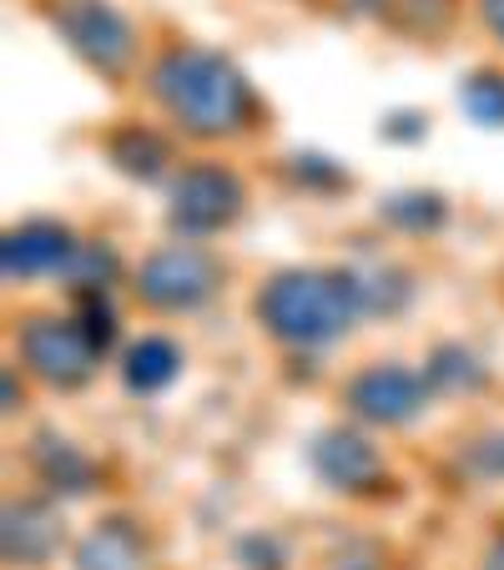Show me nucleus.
<instances>
[{
	"label": "nucleus",
	"instance_id": "3",
	"mask_svg": "<svg viewBox=\"0 0 504 570\" xmlns=\"http://www.w3.org/2000/svg\"><path fill=\"white\" fill-rule=\"evenodd\" d=\"M56 26H61L66 41L87 56L97 71L121 76L131 66V51H137V46H131V26L111 11L107 0H61Z\"/></svg>",
	"mask_w": 504,
	"mask_h": 570
},
{
	"label": "nucleus",
	"instance_id": "13",
	"mask_svg": "<svg viewBox=\"0 0 504 570\" xmlns=\"http://www.w3.org/2000/svg\"><path fill=\"white\" fill-rule=\"evenodd\" d=\"M464 111H470L474 121H484V127H504V76H470V87L459 91Z\"/></svg>",
	"mask_w": 504,
	"mask_h": 570
},
{
	"label": "nucleus",
	"instance_id": "8",
	"mask_svg": "<svg viewBox=\"0 0 504 570\" xmlns=\"http://www.w3.org/2000/svg\"><path fill=\"white\" fill-rule=\"evenodd\" d=\"M76 243L66 237V227H51V223H31L21 233H11L6 243V273H21V278H36V273H61L71 263Z\"/></svg>",
	"mask_w": 504,
	"mask_h": 570
},
{
	"label": "nucleus",
	"instance_id": "15",
	"mask_svg": "<svg viewBox=\"0 0 504 570\" xmlns=\"http://www.w3.org/2000/svg\"><path fill=\"white\" fill-rule=\"evenodd\" d=\"M66 273H71V278H76V288L101 293V288H107V278H111V273H117V258H111L107 248H97V243H91V248H76V253H71V263H66Z\"/></svg>",
	"mask_w": 504,
	"mask_h": 570
},
{
	"label": "nucleus",
	"instance_id": "16",
	"mask_svg": "<svg viewBox=\"0 0 504 570\" xmlns=\"http://www.w3.org/2000/svg\"><path fill=\"white\" fill-rule=\"evenodd\" d=\"M484 21L494 36H504V0H484Z\"/></svg>",
	"mask_w": 504,
	"mask_h": 570
},
{
	"label": "nucleus",
	"instance_id": "6",
	"mask_svg": "<svg viewBox=\"0 0 504 570\" xmlns=\"http://www.w3.org/2000/svg\"><path fill=\"white\" fill-rule=\"evenodd\" d=\"M237 203H243V187L223 167H192L172 187V227H182L187 237L217 233L237 217Z\"/></svg>",
	"mask_w": 504,
	"mask_h": 570
},
{
	"label": "nucleus",
	"instance_id": "9",
	"mask_svg": "<svg viewBox=\"0 0 504 570\" xmlns=\"http://www.w3.org/2000/svg\"><path fill=\"white\" fill-rule=\"evenodd\" d=\"M313 464H318V474L328 484H338V490H358V484L378 480V454L368 450L358 434H323L318 450H313Z\"/></svg>",
	"mask_w": 504,
	"mask_h": 570
},
{
	"label": "nucleus",
	"instance_id": "1",
	"mask_svg": "<svg viewBox=\"0 0 504 570\" xmlns=\"http://www.w3.org/2000/svg\"><path fill=\"white\" fill-rule=\"evenodd\" d=\"M161 107L172 111L187 131L197 137H217V131H233L247 117V81L213 51H172L151 76Z\"/></svg>",
	"mask_w": 504,
	"mask_h": 570
},
{
	"label": "nucleus",
	"instance_id": "12",
	"mask_svg": "<svg viewBox=\"0 0 504 570\" xmlns=\"http://www.w3.org/2000/svg\"><path fill=\"white\" fill-rule=\"evenodd\" d=\"M177 364H182V354H177L167 338H141V344L127 354V384L141 389V394H151V389L172 384Z\"/></svg>",
	"mask_w": 504,
	"mask_h": 570
},
{
	"label": "nucleus",
	"instance_id": "14",
	"mask_svg": "<svg viewBox=\"0 0 504 570\" xmlns=\"http://www.w3.org/2000/svg\"><path fill=\"white\" fill-rule=\"evenodd\" d=\"M111 151H117V161L137 177H151L161 167V141L147 137V131H121V137L111 141Z\"/></svg>",
	"mask_w": 504,
	"mask_h": 570
},
{
	"label": "nucleus",
	"instance_id": "4",
	"mask_svg": "<svg viewBox=\"0 0 504 570\" xmlns=\"http://www.w3.org/2000/svg\"><path fill=\"white\" fill-rule=\"evenodd\" d=\"M21 354L41 379L71 389V384H81V379L91 374V364H97L101 348L91 344V334L81 328V323L31 318L26 323V334H21Z\"/></svg>",
	"mask_w": 504,
	"mask_h": 570
},
{
	"label": "nucleus",
	"instance_id": "7",
	"mask_svg": "<svg viewBox=\"0 0 504 570\" xmlns=\"http://www.w3.org/2000/svg\"><path fill=\"white\" fill-rule=\"evenodd\" d=\"M348 404H354L364 420L404 424L408 414L424 410V384H418L408 368L378 364V368H368V374H358L354 384H348Z\"/></svg>",
	"mask_w": 504,
	"mask_h": 570
},
{
	"label": "nucleus",
	"instance_id": "17",
	"mask_svg": "<svg viewBox=\"0 0 504 570\" xmlns=\"http://www.w3.org/2000/svg\"><path fill=\"white\" fill-rule=\"evenodd\" d=\"M484 570H504V550H494V556H490V566H484Z\"/></svg>",
	"mask_w": 504,
	"mask_h": 570
},
{
	"label": "nucleus",
	"instance_id": "5",
	"mask_svg": "<svg viewBox=\"0 0 504 570\" xmlns=\"http://www.w3.org/2000/svg\"><path fill=\"white\" fill-rule=\"evenodd\" d=\"M213 283H217V263L192 243H177V248H161L141 268L137 288L151 308H197L213 293Z\"/></svg>",
	"mask_w": 504,
	"mask_h": 570
},
{
	"label": "nucleus",
	"instance_id": "10",
	"mask_svg": "<svg viewBox=\"0 0 504 570\" xmlns=\"http://www.w3.org/2000/svg\"><path fill=\"white\" fill-rule=\"evenodd\" d=\"M61 546V520H56L51 505H41V500H21V505H11V515H6V550H11V560H46L51 550Z\"/></svg>",
	"mask_w": 504,
	"mask_h": 570
},
{
	"label": "nucleus",
	"instance_id": "11",
	"mask_svg": "<svg viewBox=\"0 0 504 570\" xmlns=\"http://www.w3.org/2000/svg\"><path fill=\"white\" fill-rule=\"evenodd\" d=\"M141 560H147V550H141L137 530L127 520H107V525H97L87 535L76 566L81 570H141Z\"/></svg>",
	"mask_w": 504,
	"mask_h": 570
},
{
	"label": "nucleus",
	"instance_id": "2",
	"mask_svg": "<svg viewBox=\"0 0 504 570\" xmlns=\"http://www.w3.org/2000/svg\"><path fill=\"white\" fill-rule=\"evenodd\" d=\"M364 308V283L344 273H283L263 288L258 318L288 344H328Z\"/></svg>",
	"mask_w": 504,
	"mask_h": 570
}]
</instances>
